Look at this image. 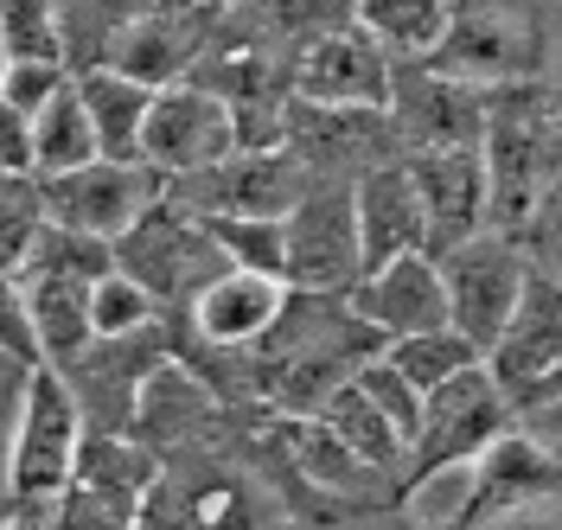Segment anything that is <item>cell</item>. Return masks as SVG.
<instances>
[{"mask_svg": "<svg viewBox=\"0 0 562 530\" xmlns=\"http://www.w3.org/2000/svg\"><path fill=\"white\" fill-rule=\"evenodd\" d=\"M358 275L364 262L351 224V179H314L281 217V282L294 294H346Z\"/></svg>", "mask_w": 562, "mask_h": 530, "instance_id": "8992f818", "label": "cell"}, {"mask_svg": "<svg viewBox=\"0 0 562 530\" xmlns=\"http://www.w3.org/2000/svg\"><path fill=\"white\" fill-rule=\"evenodd\" d=\"M0 428H13V422H7V409H0Z\"/></svg>", "mask_w": 562, "mask_h": 530, "instance_id": "74e56055", "label": "cell"}, {"mask_svg": "<svg viewBox=\"0 0 562 530\" xmlns=\"http://www.w3.org/2000/svg\"><path fill=\"white\" fill-rule=\"evenodd\" d=\"M314 422L326 428L339 448H351V454L364 460L371 473H403V441H396V428H390L384 416L364 403V390L351 384V377L314 409Z\"/></svg>", "mask_w": 562, "mask_h": 530, "instance_id": "603a6c76", "label": "cell"}, {"mask_svg": "<svg viewBox=\"0 0 562 530\" xmlns=\"http://www.w3.org/2000/svg\"><path fill=\"white\" fill-rule=\"evenodd\" d=\"M77 97H83L90 135H97V160H140V122H147L154 90L109 65H90V71H77Z\"/></svg>", "mask_w": 562, "mask_h": 530, "instance_id": "d6986e66", "label": "cell"}, {"mask_svg": "<svg viewBox=\"0 0 562 530\" xmlns=\"http://www.w3.org/2000/svg\"><path fill=\"white\" fill-rule=\"evenodd\" d=\"M147 326H160V307L140 282H128L122 269L90 282V339H128V332H147Z\"/></svg>", "mask_w": 562, "mask_h": 530, "instance_id": "484cf974", "label": "cell"}, {"mask_svg": "<svg viewBox=\"0 0 562 530\" xmlns=\"http://www.w3.org/2000/svg\"><path fill=\"white\" fill-rule=\"evenodd\" d=\"M231 269H256L281 282V217H199Z\"/></svg>", "mask_w": 562, "mask_h": 530, "instance_id": "4316f807", "label": "cell"}, {"mask_svg": "<svg viewBox=\"0 0 562 530\" xmlns=\"http://www.w3.org/2000/svg\"><path fill=\"white\" fill-rule=\"evenodd\" d=\"M103 65L109 71H122V77H135V83H147V90L186 83V71L199 65V26H192V13L147 7L140 20H128L122 33L109 38Z\"/></svg>", "mask_w": 562, "mask_h": 530, "instance_id": "e0dca14e", "label": "cell"}, {"mask_svg": "<svg viewBox=\"0 0 562 530\" xmlns=\"http://www.w3.org/2000/svg\"><path fill=\"white\" fill-rule=\"evenodd\" d=\"M351 384L364 390V403H371V409L396 428V441H403V454H409V435H416V422H422V390L409 384V377H403L384 352L364 358V364L351 371Z\"/></svg>", "mask_w": 562, "mask_h": 530, "instance_id": "f1b7e54d", "label": "cell"}, {"mask_svg": "<svg viewBox=\"0 0 562 530\" xmlns=\"http://www.w3.org/2000/svg\"><path fill=\"white\" fill-rule=\"evenodd\" d=\"M65 83H70L65 58H7V71H0V97H7V103L33 122V115L52 103Z\"/></svg>", "mask_w": 562, "mask_h": 530, "instance_id": "4dcf8cb0", "label": "cell"}, {"mask_svg": "<svg viewBox=\"0 0 562 530\" xmlns=\"http://www.w3.org/2000/svg\"><path fill=\"white\" fill-rule=\"evenodd\" d=\"M351 224H358V262L384 269L396 256L428 249V224H422L416 179L403 160H378L351 179Z\"/></svg>", "mask_w": 562, "mask_h": 530, "instance_id": "9a60e30c", "label": "cell"}, {"mask_svg": "<svg viewBox=\"0 0 562 530\" xmlns=\"http://www.w3.org/2000/svg\"><path fill=\"white\" fill-rule=\"evenodd\" d=\"M518 244H525V256H530V269H537V275L562 282V179L537 199V205H530Z\"/></svg>", "mask_w": 562, "mask_h": 530, "instance_id": "1f68e13d", "label": "cell"}, {"mask_svg": "<svg viewBox=\"0 0 562 530\" xmlns=\"http://www.w3.org/2000/svg\"><path fill=\"white\" fill-rule=\"evenodd\" d=\"M346 307L378 339H416V332H435V326H448V294H441V269H435V256L416 249V256H396L384 269H364L358 282L346 287Z\"/></svg>", "mask_w": 562, "mask_h": 530, "instance_id": "4fadbf2b", "label": "cell"}, {"mask_svg": "<svg viewBox=\"0 0 562 530\" xmlns=\"http://www.w3.org/2000/svg\"><path fill=\"white\" fill-rule=\"evenodd\" d=\"M109 249H115V269H122L128 282L147 287L160 314H173V307L186 314V307L199 301V287L217 282V275L231 269L224 249L205 237V224L192 212H179L167 192H160L154 212H140Z\"/></svg>", "mask_w": 562, "mask_h": 530, "instance_id": "277c9868", "label": "cell"}, {"mask_svg": "<svg viewBox=\"0 0 562 530\" xmlns=\"http://www.w3.org/2000/svg\"><path fill=\"white\" fill-rule=\"evenodd\" d=\"M173 505H179V530H281V498L249 473H211L186 493L173 486Z\"/></svg>", "mask_w": 562, "mask_h": 530, "instance_id": "ac0fdd59", "label": "cell"}, {"mask_svg": "<svg viewBox=\"0 0 562 530\" xmlns=\"http://www.w3.org/2000/svg\"><path fill=\"white\" fill-rule=\"evenodd\" d=\"M115 269V249L103 237H83L65 224H45L26 262L13 269L20 294H26V319H33L38 364L65 371L70 358L90 346V282Z\"/></svg>", "mask_w": 562, "mask_h": 530, "instance_id": "7a4b0ae2", "label": "cell"}, {"mask_svg": "<svg viewBox=\"0 0 562 530\" xmlns=\"http://www.w3.org/2000/svg\"><path fill=\"white\" fill-rule=\"evenodd\" d=\"M473 530H562V493L512 505V511H498V518H486V525H473Z\"/></svg>", "mask_w": 562, "mask_h": 530, "instance_id": "836d02e7", "label": "cell"}, {"mask_svg": "<svg viewBox=\"0 0 562 530\" xmlns=\"http://www.w3.org/2000/svg\"><path fill=\"white\" fill-rule=\"evenodd\" d=\"M160 192H167V179L140 160H90V167H70L58 179H38L45 224H65V230L103 237V244H115L140 212H154Z\"/></svg>", "mask_w": 562, "mask_h": 530, "instance_id": "9c48e42d", "label": "cell"}, {"mask_svg": "<svg viewBox=\"0 0 562 530\" xmlns=\"http://www.w3.org/2000/svg\"><path fill=\"white\" fill-rule=\"evenodd\" d=\"M281 307H288V282L256 275V269H224L217 282L199 287L186 319H192L199 346H211V352H249L281 319Z\"/></svg>", "mask_w": 562, "mask_h": 530, "instance_id": "2e32d148", "label": "cell"}, {"mask_svg": "<svg viewBox=\"0 0 562 530\" xmlns=\"http://www.w3.org/2000/svg\"><path fill=\"white\" fill-rule=\"evenodd\" d=\"M0 358L33 371L38 364V346H33V319H26V294H20V275L0 269Z\"/></svg>", "mask_w": 562, "mask_h": 530, "instance_id": "d6a6232c", "label": "cell"}, {"mask_svg": "<svg viewBox=\"0 0 562 530\" xmlns=\"http://www.w3.org/2000/svg\"><path fill=\"white\" fill-rule=\"evenodd\" d=\"M147 7H160V0H58V38H65V58H83L77 71L103 65L109 38L122 33L128 20H140Z\"/></svg>", "mask_w": 562, "mask_h": 530, "instance_id": "cb8c5ba5", "label": "cell"}, {"mask_svg": "<svg viewBox=\"0 0 562 530\" xmlns=\"http://www.w3.org/2000/svg\"><path fill=\"white\" fill-rule=\"evenodd\" d=\"M486 109L492 97L473 83V77H454L441 65L428 71H390V128L409 142V154H428V147H480L486 135Z\"/></svg>", "mask_w": 562, "mask_h": 530, "instance_id": "30bf717a", "label": "cell"}, {"mask_svg": "<svg viewBox=\"0 0 562 530\" xmlns=\"http://www.w3.org/2000/svg\"><path fill=\"white\" fill-rule=\"evenodd\" d=\"M384 358L422 390V396H428V390H441L448 377H460L467 364H480V352L460 339L454 326H435V332H416V339H390Z\"/></svg>", "mask_w": 562, "mask_h": 530, "instance_id": "d4e9b609", "label": "cell"}, {"mask_svg": "<svg viewBox=\"0 0 562 530\" xmlns=\"http://www.w3.org/2000/svg\"><path fill=\"white\" fill-rule=\"evenodd\" d=\"M358 33L384 58H435L454 26V0H351Z\"/></svg>", "mask_w": 562, "mask_h": 530, "instance_id": "ffe728a7", "label": "cell"}, {"mask_svg": "<svg viewBox=\"0 0 562 530\" xmlns=\"http://www.w3.org/2000/svg\"><path fill=\"white\" fill-rule=\"evenodd\" d=\"M45 230V199L33 173H0V269L13 275L26 262V249Z\"/></svg>", "mask_w": 562, "mask_h": 530, "instance_id": "83f0119b", "label": "cell"}, {"mask_svg": "<svg viewBox=\"0 0 562 530\" xmlns=\"http://www.w3.org/2000/svg\"><path fill=\"white\" fill-rule=\"evenodd\" d=\"M557 352H562V282H550V275L530 269L525 294H518V307L505 319V332L492 339V352L480 358V364H486L492 384L505 390V403L525 409L530 396H537V384L550 377Z\"/></svg>", "mask_w": 562, "mask_h": 530, "instance_id": "8fae6325", "label": "cell"}, {"mask_svg": "<svg viewBox=\"0 0 562 530\" xmlns=\"http://www.w3.org/2000/svg\"><path fill=\"white\" fill-rule=\"evenodd\" d=\"M512 416L518 409L486 377V364H467L460 377H448L441 390L422 396V422L409 435V454H403V480L435 473V466H460V460H480L512 428Z\"/></svg>", "mask_w": 562, "mask_h": 530, "instance_id": "52a82bcc", "label": "cell"}, {"mask_svg": "<svg viewBox=\"0 0 562 530\" xmlns=\"http://www.w3.org/2000/svg\"><path fill=\"white\" fill-rule=\"evenodd\" d=\"M224 154H237V109L217 90L192 83V77L154 90L147 122H140V167H154L160 179H186L217 167Z\"/></svg>", "mask_w": 562, "mask_h": 530, "instance_id": "ba28073f", "label": "cell"}, {"mask_svg": "<svg viewBox=\"0 0 562 530\" xmlns=\"http://www.w3.org/2000/svg\"><path fill=\"white\" fill-rule=\"evenodd\" d=\"M384 352V339L346 307V294H294L288 287V307L281 319L249 346V390L269 396L288 416H314L333 390L346 384L364 358Z\"/></svg>", "mask_w": 562, "mask_h": 530, "instance_id": "6da1fadb", "label": "cell"}, {"mask_svg": "<svg viewBox=\"0 0 562 530\" xmlns=\"http://www.w3.org/2000/svg\"><path fill=\"white\" fill-rule=\"evenodd\" d=\"M435 269H441V294H448V326L486 358L492 339L505 332L512 307H518V294H525V275H530L525 244L505 237V230H480L467 244L441 249Z\"/></svg>", "mask_w": 562, "mask_h": 530, "instance_id": "5b68a950", "label": "cell"}, {"mask_svg": "<svg viewBox=\"0 0 562 530\" xmlns=\"http://www.w3.org/2000/svg\"><path fill=\"white\" fill-rule=\"evenodd\" d=\"M77 486L115 498V505H140L147 486L160 480V460L154 448H140L135 435H90L83 428V448H77V466H70Z\"/></svg>", "mask_w": 562, "mask_h": 530, "instance_id": "44dd1931", "label": "cell"}, {"mask_svg": "<svg viewBox=\"0 0 562 530\" xmlns=\"http://www.w3.org/2000/svg\"><path fill=\"white\" fill-rule=\"evenodd\" d=\"M83 448V409L52 364L20 377L13 428H7V505H52L70 486V466Z\"/></svg>", "mask_w": 562, "mask_h": 530, "instance_id": "3957f363", "label": "cell"}, {"mask_svg": "<svg viewBox=\"0 0 562 530\" xmlns=\"http://www.w3.org/2000/svg\"><path fill=\"white\" fill-rule=\"evenodd\" d=\"M0 530H7V518H0Z\"/></svg>", "mask_w": 562, "mask_h": 530, "instance_id": "f35d334b", "label": "cell"}, {"mask_svg": "<svg viewBox=\"0 0 562 530\" xmlns=\"http://www.w3.org/2000/svg\"><path fill=\"white\" fill-rule=\"evenodd\" d=\"M543 403H562V352H557V364H550V377L537 384V396H530L525 409H543Z\"/></svg>", "mask_w": 562, "mask_h": 530, "instance_id": "d590c367", "label": "cell"}, {"mask_svg": "<svg viewBox=\"0 0 562 530\" xmlns=\"http://www.w3.org/2000/svg\"><path fill=\"white\" fill-rule=\"evenodd\" d=\"M0 71H7V38H0Z\"/></svg>", "mask_w": 562, "mask_h": 530, "instance_id": "8d00e7d4", "label": "cell"}, {"mask_svg": "<svg viewBox=\"0 0 562 530\" xmlns=\"http://www.w3.org/2000/svg\"><path fill=\"white\" fill-rule=\"evenodd\" d=\"M0 38L7 58H65L58 0H0Z\"/></svg>", "mask_w": 562, "mask_h": 530, "instance_id": "f546056e", "label": "cell"}, {"mask_svg": "<svg viewBox=\"0 0 562 530\" xmlns=\"http://www.w3.org/2000/svg\"><path fill=\"white\" fill-rule=\"evenodd\" d=\"M390 65L358 26H333L301 45L294 58V97L307 109H384L390 103Z\"/></svg>", "mask_w": 562, "mask_h": 530, "instance_id": "7c38bea8", "label": "cell"}, {"mask_svg": "<svg viewBox=\"0 0 562 530\" xmlns=\"http://www.w3.org/2000/svg\"><path fill=\"white\" fill-rule=\"evenodd\" d=\"M0 173H33V154H26V115L0 97Z\"/></svg>", "mask_w": 562, "mask_h": 530, "instance_id": "e575fe53", "label": "cell"}, {"mask_svg": "<svg viewBox=\"0 0 562 530\" xmlns=\"http://www.w3.org/2000/svg\"><path fill=\"white\" fill-rule=\"evenodd\" d=\"M403 167L416 179L428 256L486 230V160H480V147H428V154H403Z\"/></svg>", "mask_w": 562, "mask_h": 530, "instance_id": "5bb4252c", "label": "cell"}, {"mask_svg": "<svg viewBox=\"0 0 562 530\" xmlns=\"http://www.w3.org/2000/svg\"><path fill=\"white\" fill-rule=\"evenodd\" d=\"M26 154H33V179H58L70 167L97 160V135H90V115H83V97H77V77L26 122Z\"/></svg>", "mask_w": 562, "mask_h": 530, "instance_id": "7402d4cb", "label": "cell"}]
</instances>
